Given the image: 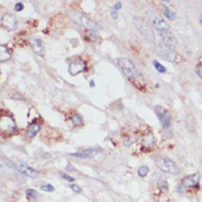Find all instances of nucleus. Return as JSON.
I'll use <instances>...</instances> for the list:
<instances>
[{"label": "nucleus", "mask_w": 202, "mask_h": 202, "mask_svg": "<svg viewBox=\"0 0 202 202\" xmlns=\"http://www.w3.org/2000/svg\"><path fill=\"white\" fill-rule=\"evenodd\" d=\"M118 65L121 67V70L124 72L125 75L129 78L135 85H137V87L140 89L139 84H144L143 76L138 72L132 60L127 59V57H121V59H118Z\"/></svg>", "instance_id": "obj_1"}, {"label": "nucleus", "mask_w": 202, "mask_h": 202, "mask_svg": "<svg viewBox=\"0 0 202 202\" xmlns=\"http://www.w3.org/2000/svg\"><path fill=\"white\" fill-rule=\"evenodd\" d=\"M134 24H135V27L137 28L138 31L141 33V35H143L144 38L148 41V42H150V43L155 42L156 37H155L154 30L151 29V27L145 21V20L139 18V17H135Z\"/></svg>", "instance_id": "obj_2"}, {"label": "nucleus", "mask_w": 202, "mask_h": 202, "mask_svg": "<svg viewBox=\"0 0 202 202\" xmlns=\"http://www.w3.org/2000/svg\"><path fill=\"white\" fill-rule=\"evenodd\" d=\"M147 17L148 19L150 20L151 24L154 26V28L156 30H158L159 33L160 32H169L170 30V26L166 20L162 18L160 14H158L156 11L152 10H147Z\"/></svg>", "instance_id": "obj_3"}, {"label": "nucleus", "mask_w": 202, "mask_h": 202, "mask_svg": "<svg viewBox=\"0 0 202 202\" xmlns=\"http://www.w3.org/2000/svg\"><path fill=\"white\" fill-rule=\"evenodd\" d=\"M155 164L160 170L164 172L171 173V175H177L179 173V168L175 162L169 158L162 156H155Z\"/></svg>", "instance_id": "obj_4"}, {"label": "nucleus", "mask_w": 202, "mask_h": 202, "mask_svg": "<svg viewBox=\"0 0 202 202\" xmlns=\"http://www.w3.org/2000/svg\"><path fill=\"white\" fill-rule=\"evenodd\" d=\"M0 127H1V134L5 136H9L17 130L16 121L11 116L8 115H2L0 117Z\"/></svg>", "instance_id": "obj_5"}, {"label": "nucleus", "mask_w": 202, "mask_h": 202, "mask_svg": "<svg viewBox=\"0 0 202 202\" xmlns=\"http://www.w3.org/2000/svg\"><path fill=\"white\" fill-rule=\"evenodd\" d=\"M69 17L71 18L73 22H75L76 24L81 26L83 28L89 29H94V23L87 18L85 14H83L80 11H70L69 12Z\"/></svg>", "instance_id": "obj_6"}, {"label": "nucleus", "mask_w": 202, "mask_h": 202, "mask_svg": "<svg viewBox=\"0 0 202 202\" xmlns=\"http://www.w3.org/2000/svg\"><path fill=\"white\" fill-rule=\"evenodd\" d=\"M155 52L157 53L158 57H160L161 59L166 60L168 62H173L177 57V53L170 46H164V44H158L155 48Z\"/></svg>", "instance_id": "obj_7"}, {"label": "nucleus", "mask_w": 202, "mask_h": 202, "mask_svg": "<svg viewBox=\"0 0 202 202\" xmlns=\"http://www.w3.org/2000/svg\"><path fill=\"white\" fill-rule=\"evenodd\" d=\"M18 26V21L14 14L7 12L1 17V27L7 31H14Z\"/></svg>", "instance_id": "obj_8"}, {"label": "nucleus", "mask_w": 202, "mask_h": 202, "mask_svg": "<svg viewBox=\"0 0 202 202\" xmlns=\"http://www.w3.org/2000/svg\"><path fill=\"white\" fill-rule=\"evenodd\" d=\"M155 113L157 114V116L159 117L160 121H161L162 126H164V129H168L171 124V117H170V114L168 111H166L164 108H162L161 106H155L154 107Z\"/></svg>", "instance_id": "obj_9"}, {"label": "nucleus", "mask_w": 202, "mask_h": 202, "mask_svg": "<svg viewBox=\"0 0 202 202\" xmlns=\"http://www.w3.org/2000/svg\"><path fill=\"white\" fill-rule=\"evenodd\" d=\"M200 173L199 172H196V173H192L190 176H187L186 178H183L182 180V184L184 188H199V181H200Z\"/></svg>", "instance_id": "obj_10"}, {"label": "nucleus", "mask_w": 202, "mask_h": 202, "mask_svg": "<svg viewBox=\"0 0 202 202\" xmlns=\"http://www.w3.org/2000/svg\"><path fill=\"white\" fill-rule=\"evenodd\" d=\"M17 170H18L19 172H21V173H23V175L30 177V178H35V177L38 176V171H37V170L33 169V168H31V167H29L28 164H26L22 161L17 162Z\"/></svg>", "instance_id": "obj_11"}, {"label": "nucleus", "mask_w": 202, "mask_h": 202, "mask_svg": "<svg viewBox=\"0 0 202 202\" xmlns=\"http://www.w3.org/2000/svg\"><path fill=\"white\" fill-rule=\"evenodd\" d=\"M85 69H86V64H85L84 61H82V60H75V61L71 62L70 65H69V73H70L71 75H76V74L84 71Z\"/></svg>", "instance_id": "obj_12"}, {"label": "nucleus", "mask_w": 202, "mask_h": 202, "mask_svg": "<svg viewBox=\"0 0 202 202\" xmlns=\"http://www.w3.org/2000/svg\"><path fill=\"white\" fill-rule=\"evenodd\" d=\"M30 44H31V49L33 50L35 54H38L40 57H43L44 55V44L42 42V40L39 38H33L30 41Z\"/></svg>", "instance_id": "obj_13"}, {"label": "nucleus", "mask_w": 202, "mask_h": 202, "mask_svg": "<svg viewBox=\"0 0 202 202\" xmlns=\"http://www.w3.org/2000/svg\"><path fill=\"white\" fill-rule=\"evenodd\" d=\"M160 38H161V42L164 46L172 48L177 44V39L176 37L170 32H160Z\"/></svg>", "instance_id": "obj_14"}, {"label": "nucleus", "mask_w": 202, "mask_h": 202, "mask_svg": "<svg viewBox=\"0 0 202 202\" xmlns=\"http://www.w3.org/2000/svg\"><path fill=\"white\" fill-rule=\"evenodd\" d=\"M41 129V124L40 123H37V121H32L31 124L29 125V127L26 130V137L28 139H32L35 135L38 134Z\"/></svg>", "instance_id": "obj_15"}, {"label": "nucleus", "mask_w": 202, "mask_h": 202, "mask_svg": "<svg viewBox=\"0 0 202 202\" xmlns=\"http://www.w3.org/2000/svg\"><path fill=\"white\" fill-rule=\"evenodd\" d=\"M101 150H102V149L98 148V147H96V148H89V149H85L83 152L72 154V156L77 157V158H92V157H94L96 154H98Z\"/></svg>", "instance_id": "obj_16"}, {"label": "nucleus", "mask_w": 202, "mask_h": 202, "mask_svg": "<svg viewBox=\"0 0 202 202\" xmlns=\"http://www.w3.org/2000/svg\"><path fill=\"white\" fill-rule=\"evenodd\" d=\"M155 141H156V138H155V135L152 133H148L147 135H145L143 138H141V145L146 148H150L155 145Z\"/></svg>", "instance_id": "obj_17"}, {"label": "nucleus", "mask_w": 202, "mask_h": 202, "mask_svg": "<svg viewBox=\"0 0 202 202\" xmlns=\"http://www.w3.org/2000/svg\"><path fill=\"white\" fill-rule=\"evenodd\" d=\"M10 57H11V54H10V52H9L8 48L6 46H3V44H1V46H0V62L1 63L6 62V61H8Z\"/></svg>", "instance_id": "obj_18"}, {"label": "nucleus", "mask_w": 202, "mask_h": 202, "mask_svg": "<svg viewBox=\"0 0 202 202\" xmlns=\"http://www.w3.org/2000/svg\"><path fill=\"white\" fill-rule=\"evenodd\" d=\"M186 126H187V128H188L189 130H191V132H193V130L196 129V126H197V121H196V118H194L192 115L187 116Z\"/></svg>", "instance_id": "obj_19"}, {"label": "nucleus", "mask_w": 202, "mask_h": 202, "mask_svg": "<svg viewBox=\"0 0 202 202\" xmlns=\"http://www.w3.org/2000/svg\"><path fill=\"white\" fill-rule=\"evenodd\" d=\"M161 7H162V10H164V14L167 17L168 19H170V20L177 19V14H176V12H173L172 10H170L166 5H161Z\"/></svg>", "instance_id": "obj_20"}, {"label": "nucleus", "mask_w": 202, "mask_h": 202, "mask_svg": "<svg viewBox=\"0 0 202 202\" xmlns=\"http://www.w3.org/2000/svg\"><path fill=\"white\" fill-rule=\"evenodd\" d=\"M85 37H86V39L87 40H89V41H96L97 39H98V35H97L95 29L86 30V32H85Z\"/></svg>", "instance_id": "obj_21"}, {"label": "nucleus", "mask_w": 202, "mask_h": 202, "mask_svg": "<svg viewBox=\"0 0 202 202\" xmlns=\"http://www.w3.org/2000/svg\"><path fill=\"white\" fill-rule=\"evenodd\" d=\"M157 187H158L159 190L162 191V192H166L168 190V183H167V181L164 180V179H160V180L158 181Z\"/></svg>", "instance_id": "obj_22"}, {"label": "nucleus", "mask_w": 202, "mask_h": 202, "mask_svg": "<svg viewBox=\"0 0 202 202\" xmlns=\"http://www.w3.org/2000/svg\"><path fill=\"white\" fill-rule=\"evenodd\" d=\"M72 121L73 124H74V126H81L83 124V117L80 114H75V115L73 116Z\"/></svg>", "instance_id": "obj_23"}, {"label": "nucleus", "mask_w": 202, "mask_h": 202, "mask_svg": "<svg viewBox=\"0 0 202 202\" xmlns=\"http://www.w3.org/2000/svg\"><path fill=\"white\" fill-rule=\"evenodd\" d=\"M152 64H154L155 69H156V70L158 71L159 73H164V72H166V67L162 66V65L160 64V63H159L158 61L154 60V61H152Z\"/></svg>", "instance_id": "obj_24"}, {"label": "nucleus", "mask_w": 202, "mask_h": 202, "mask_svg": "<svg viewBox=\"0 0 202 202\" xmlns=\"http://www.w3.org/2000/svg\"><path fill=\"white\" fill-rule=\"evenodd\" d=\"M148 171H149V168L147 167V166H141V167H139V169H138V176H139V177H146L147 173H148Z\"/></svg>", "instance_id": "obj_25"}, {"label": "nucleus", "mask_w": 202, "mask_h": 202, "mask_svg": "<svg viewBox=\"0 0 202 202\" xmlns=\"http://www.w3.org/2000/svg\"><path fill=\"white\" fill-rule=\"evenodd\" d=\"M26 194H27L29 198H31L32 200H35L38 198V192L35 191V190H33V189H27Z\"/></svg>", "instance_id": "obj_26"}, {"label": "nucleus", "mask_w": 202, "mask_h": 202, "mask_svg": "<svg viewBox=\"0 0 202 202\" xmlns=\"http://www.w3.org/2000/svg\"><path fill=\"white\" fill-rule=\"evenodd\" d=\"M136 139H137V137L136 136H133V137H130V136H127L126 138H124V145L125 146H130L134 141H136Z\"/></svg>", "instance_id": "obj_27"}, {"label": "nucleus", "mask_w": 202, "mask_h": 202, "mask_svg": "<svg viewBox=\"0 0 202 202\" xmlns=\"http://www.w3.org/2000/svg\"><path fill=\"white\" fill-rule=\"evenodd\" d=\"M1 160H2V164H7L9 168H12V169H17V166L16 164H14L12 162L9 160L8 158H6V157H1Z\"/></svg>", "instance_id": "obj_28"}, {"label": "nucleus", "mask_w": 202, "mask_h": 202, "mask_svg": "<svg viewBox=\"0 0 202 202\" xmlns=\"http://www.w3.org/2000/svg\"><path fill=\"white\" fill-rule=\"evenodd\" d=\"M41 190H43V191H49V192H51L54 190L53 186H51V184H43V186H41Z\"/></svg>", "instance_id": "obj_29"}, {"label": "nucleus", "mask_w": 202, "mask_h": 202, "mask_svg": "<svg viewBox=\"0 0 202 202\" xmlns=\"http://www.w3.org/2000/svg\"><path fill=\"white\" fill-rule=\"evenodd\" d=\"M60 176H61L64 180L70 181V182H73V181H74V178H73V177H71V176L66 175V173H64V172H60Z\"/></svg>", "instance_id": "obj_30"}, {"label": "nucleus", "mask_w": 202, "mask_h": 202, "mask_svg": "<svg viewBox=\"0 0 202 202\" xmlns=\"http://www.w3.org/2000/svg\"><path fill=\"white\" fill-rule=\"evenodd\" d=\"M70 188L72 189V190H73V191H74V192H77V193H80V192L82 191L81 188H80V187H78L77 184H71Z\"/></svg>", "instance_id": "obj_31"}, {"label": "nucleus", "mask_w": 202, "mask_h": 202, "mask_svg": "<svg viewBox=\"0 0 202 202\" xmlns=\"http://www.w3.org/2000/svg\"><path fill=\"white\" fill-rule=\"evenodd\" d=\"M14 10H16V11L23 10V5H22L21 2H17L16 5H14Z\"/></svg>", "instance_id": "obj_32"}, {"label": "nucleus", "mask_w": 202, "mask_h": 202, "mask_svg": "<svg viewBox=\"0 0 202 202\" xmlns=\"http://www.w3.org/2000/svg\"><path fill=\"white\" fill-rule=\"evenodd\" d=\"M12 98L14 100H24V97L22 95H20L19 93H14L12 94Z\"/></svg>", "instance_id": "obj_33"}, {"label": "nucleus", "mask_w": 202, "mask_h": 202, "mask_svg": "<svg viewBox=\"0 0 202 202\" xmlns=\"http://www.w3.org/2000/svg\"><path fill=\"white\" fill-rule=\"evenodd\" d=\"M196 73L202 78V65H198V66L196 67Z\"/></svg>", "instance_id": "obj_34"}, {"label": "nucleus", "mask_w": 202, "mask_h": 202, "mask_svg": "<svg viewBox=\"0 0 202 202\" xmlns=\"http://www.w3.org/2000/svg\"><path fill=\"white\" fill-rule=\"evenodd\" d=\"M121 2H116L115 3V6H114V8L113 9H115L116 11L118 10V9H121Z\"/></svg>", "instance_id": "obj_35"}, {"label": "nucleus", "mask_w": 202, "mask_h": 202, "mask_svg": "<svg viewBox=\"0 0 202 202\" xmlns=\"http://www.w3.org/2000/svg\"><path fill=\"white\" fill-rule=\"evenodd\" d=\"M111 14H112V17H113L114 19H116V18H117V11H116L115 9H112Z\"/></svg>", "instance_id": "obj_36"}, {"label": "nucleus", "mask_w": 202, "mask_h": 202, "mask_svg": "<svg viewBox=\"0 0 202 202\" xmlns=\"http://www.w3.org/2000/svg\"><path fill=\"white\" fill-rule=\"evenodd\" d=\"M89 85H91V86H94V81H89Z\"/></svg>", "instance_id": "obj_37"}, {"label": "nucleus", "mask_w": 202, "mask_h": 202, "mask_svg": "<svg viewBox=\"0 0 202 202\" xmlns=\"http://www.w3.org/2000/svg\"><path fill=\"white\" fill-rule=\"evenodd\" d=\"M201 24H202V20H201Z\"/></svg>", "instance_id": "obj_38"}]
</instances>
